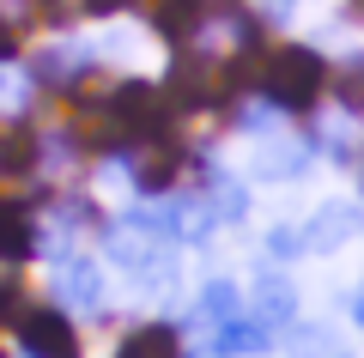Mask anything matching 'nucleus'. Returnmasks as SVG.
Returning a JSON list of instances; mask_svg holds the SVG:
<instances>
[{"label":"nucleus","instance_id":"obj_1","mask_svg":"<svg viewBox=\"0 0 364 358\" xmlns=\"http://www.w3.org/2000/svg\"><path fill=\"white\" fill-rule=\"evenodd\" d=\"M255 91L279 115H310L328 91V61L310 43H279V49H267L255 61Z\"/></svg>","mask_w":364,"mask_h":358},{"label":"nucleus","instance_id":"obj_2","mask_svg":"<svg viewBox=\"0 0 364 358\" xmlns=\"http://www.w3.org/2000/svg\"><path fill=\"white\" fill-rule=\"evenodd\" d=\"M13 334H18V352L25 358H85V340H79L73 316L61 304H25Z\"/></svg>","mask_w":364,"mask_h":358},{"label":"nucleus","instance_id":"obj_3","mask_svg":"<svg viewBox=\"0 0 364 358\" xmlns=\"http://www.w3.org/2000/svg\"><path fill=\"white\" fill-rule=\"evenodd\" d=\"M55 304L61 310H104V268L91 256H61V268H55Z\"/></svg>","mask_w":364,"mask_h":358},{"label":"nucleus","instance_id":"obj_4","mask_svg":"<svg viewBox=\"0 0 364 358\" xmlns=\"http://www.w3.org/2000/svg\"><path fill=\"white\" fill-rule=\"evenodd\" d=\"M249 316H255L267 334H279V328H291V322H298V292H291L286 273H273V268H261V273H255V292H249Z\"/></svg>","mask_w":364,"mask_h":358},{"label":"nucleus","instance_id":"obj_5","mask_svg":"<svg viewBox=\"0 0 364 358\" xmlns=\"http://www.w3.org/2000/svg\"><path fill=\"white\" fill-rule=\"evenodd\" d=\"M37 213H31L25 201H6V194H0V261H6V268H18V261H31L37 256Z\"/></svg>","mask_w":364,"mask_h":358},{"label":"nucleus","instance_id":"obj_6","mask_svg":"<svg viewBox=\"0 0 364 358\" xmlns=\"http://www.w3.org/2000/svg\"><path fill=\"white\" fill-rule=\"evenodd\" d=\"M298 231H304V249H322L328 256V249H340L352 231H358V206L352 201H328V206H316Z\"/></svg>","mask_w":364,"mask_h":358},{"label":"nucleus","instance_id":"obj_7","mask_svg":"<svg viewBox=\"0 0 364 358\" xmlns=\"http://www.w3.org/2000/svg\"><path fill=\"white\" fill-rule=\"evenodd\" d=\"M109 358H182V340H176L170 322H140V328H128L116 340Z\"/></svg>","mask_w":364,"mask_h":358},{"label":"nucleus","instance_id":"obj_8","mask_svg":"<svg viewBox=\"0 0 364 358\" xmlns=\"http://www.w3.org/2000/svg\"><path fill=\"white\" fill-rule=\"evenodd\" d=\"M195 316L207 322V328H225V322L243 316V292H237L231 280H207V285H200V298H195Z\"/></svg>","mask_w":364,"mask_h":358},{"label":"nucleus","instance_id":"obj_9","mask_svg":"<svg viewBox=\"0 0 364 358\" xmlns=\"http://www.w3.org/2000/svg\"><path fill=\"white\" fill-rule=\"evenodd\" d=\"M328 79H334V98H340V110H346L352 122H364V49H352V55H346V61H340Z\"/></svg>","mask_w":364,"mask_h":358},{"label":"nucleus","instance_id":"obj_10","mask_svg":"<svg viewBox=\"0 0 364 358\" xmlns=\"http://www.w3.org/2000/svg\"><path fill=\"white\" fill-rule=\"evenodd\" d=\"M310 164V146H291V140H267L255 152V177L279 182V177H298V170Z\"/></svg>","mask_w":364,"mask_h":358},{"label":"nucleus","instance_id":"obj_11","mask_svg":"<svg viewBox=\"0 0 364 358\" xmlns=\"http://www.w3.org/2000/svg\"><path fill=\"white\" fill-rule=\"evenodd\" d=\"M291 352L298 358H334V340H328V328H291Z\"/></svg>","mask_w":364,"mask_h":358},{"label":"nucleus","instance_id":"obj_12","mask_svg":"<svg viewBox=\"0 0 364 358\" xmlns=\"http://www.w3.org/2000/svg\"><path fill=\"white\" fill-rule=\"evenodd\" d=\"M298 249H304V231H298V225H279V231H273V237H267V256H273V261L298 256Z\"/></svg>","mask_w":364,"mask_h":358},{"label":"nucleus","instance_id":"obj_13","mask_svg":"<svg viewBox=\"0 0 364 358\" xmlns=\"http://www.w3.org/2000/svg\"><path fill=\"white\" fill-rule=\"evenodd\" d=\"M79 6H85L91 19H122V13H134L140 0H79Z\"/></svg>","mask_w":364,"mask_h":358},{"label":"nucleus","instance_id":"obj_14","mask_svg":"<svg viewBox=\"0 0 364 358\" xmlns=\"http://www.w3.org/2000/svg\"><path fill=\"white\" fill-rule=\"evenodd\" d=\"M261 6H267V13H273V19H286V13H291V6H298V0H261Z\"/></svg>","mask_w":364,"mask_h":358},{"label":"nucleus","instance_id":"obj_15","mask_svg":"<svg viewBox=\"0 0 364 358\" xmlns=\"http://www.w3.org/2000/svg\"><path fill=\"white\" fill-rule=\"evenodd\" d=\"M352 322H358V328H364V285H358V292H352Z\"/></svg>","mask_w":364,"mask_h":358},{"label":"nucleus","instance_id":"obj_16","mask_svg":"<svg viewBox=\"0 0 364 358\" xmlns=\"http://www.w3.org/2000/svg\"><path fill=\"white\" fill-rule=\"evenodd\" d=\"M0 358H6V352H0Z\"/></svg>","mask_w":364,"mask_h":358}]
</instances>
